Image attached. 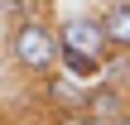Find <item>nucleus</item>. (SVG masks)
Listing matches in <instances>:
<instances>
[{
  "instance_id": "obj_1",
  "label": "nucleus",
  "mask_w": 130,
  "mask_h": 125,
  "mask_svg": "<svg viewBox=\"0 0 130 125\" xmlns=\"http://www.w3.org/2000/svg\"><path fill=\"white\" fill-rule=\"evenodd\" d=\"M10 58L19 67H29V72H48L53 58H58V34L48 24H39V19H24L10 34Z\"/></svg>"
},
{
  "instance_id": "obj_2",
  "label": "nucleus",
  "mask_w": 130,
  "mask_h": 125,
  "mask_svg": "<svg viewBox=\"0 0 130 125\" xmlns=\"http://www.w3.org/2000/svg\"><path fill=\"white\" fill-rule=\"evenodd\" d=\"M58 48H72V53H87V58H106V29H101V19H92V14H72V19H63L58 24Z\"/></svg>"
},
{
  "instance_id": "obj_3",
  "label": "nucleus",
  "mask_w": 130,
  "mask_h": 125,
  "mask_svg": "<svg viewBox=\"0 0 130 125\" xmlns=\"http://www.w3.org/2000/svg\"><path fill=\"white\" fill-rule=\"evenodd\" d=\"M101 29H106V43H111V48H130V0L111 5V10L101 14Z\"/></svg>"
},
{
  "instance_id": "obj_4",
  "label": "nucleus",
  "mask_w": 130,
  "mask_h": 125,
  "mask_svg": "<svg viewBox=\"0 0 130 125\" xmlns=\"http://www.w3.org/2000/svg\"><path fill=\"white\" fill-rule=\"evenodd\" d=\"M58 58H63V67L72 72V82H92V77L101 72V63H96V58H87V53H72V48H58Z\"/></svg>"
},
{
  "instance_id": "obj_5",
  "label": "nucleus",
  "mask_w": 130,
  "mask_h": 125,
  "mask_svg": "<svg viewBox=\"0 0 130 125\" xmlns=\"http://www.w3.org/2000/svg\"><path fill=\"white\" fill-rule=\"evenodd\" d=\"M0 10H5L10 19H19V24H24V19H29V10H34V0H0Z\"/></svg>"
},
{
  "instance_id": "obj_6",
  "label": "nucleus",
  "mask_w": 130,
  "mask_h": 125,
  "mask_svg": "<svg viewBox=\"0 0 130 125\" xmlns=\"http://www.w3.org/2000/svg\"><path fill=\"white\" fill-rule=\"evenodd\" d=\"M82 125H106V120H92V116H87V120H82Z\"/></svg>"
},
{
  "instance_id": "obj_7",
  "label": "nucleus",
  "mask_w": 130,
  "mask_h": 125,
  "mask_svg": "<svg viewBox=\"0 0 130 125\" xmlns=\"http://www.w3.org/2000/svg\"><path fill=\"white\" fill-rule=\"evenodd\" d=\"M116 125H130V116H121V120H116Z\"/></svg>"
}]
</instances>
